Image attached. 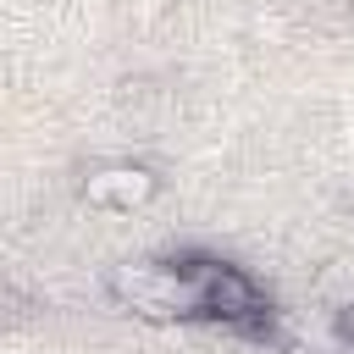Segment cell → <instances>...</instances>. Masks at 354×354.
<instances>
[{"mask_svg": "<svg viewBox=\"0 0 354 354\" xmlns=\"http://www.w3.org/2000/svg\"><path fill=\"white\" fill-rule=\"evenodd\" d=\"M348 332H354V310H348Z\"/></svg>", "mask_w": 354, "mask_h": 354, "instance_id": "obj_2", "label": "cell"}, {"mask_svg": "<svg viewBox=\"0 0 354 354\" xmlns=\"http://www.w3.org/2000/svg\"><path fill=\"white\" fill-rule=\"evenodd\" d=\"M155 183H149V171H133V166H116V171H100L94 183H88V199H100V205H133V199H144Z\"/></svg>", "mask_w": 354, "mask_h": 354, "instance_id": "obj_1", "label": "cell"}]
</instances>
